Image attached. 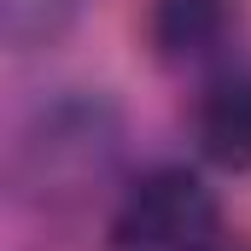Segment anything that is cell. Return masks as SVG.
I'll return each mask as SVG.
<instances>
[{
	"mask_svg": "<svg viewBox=\"0 0 251 251\" xmlns=\"http://www.w3.org/2000/svg\"><path fill=\"white\" fill-rule=\"evenodd\" d=\"M123 158V117L105 94H64L18 128L12 193L35 210H70L111 181Z\"/></svg>",
	"mask_w": 251,
	"mask_h": 251,
	"instance_id": "1",
	"label": "cell"
},
{
	"mask_svg": "<svg viewBox=\"0 0 251 251\" xmlns=\"http://www.w3.org/2000/svg\"><path fill=\"white\" fill-rule=\"evenodd\" d=\"M216 246H222L216 193L181 164L146 170L111 216V251H216Z\"/></svg>",
	"mask_w": 251,
	"mask_h": 251,
	"instance_id": "2",
	"label": "cell"
},
{
	"mask_svg": "<svg viewBox=\"0 0 251 251\" xmlns=\"http://www.w3.org/2000/svg\"><path fill=\"white\" fill-rule=\"evenodd\" d=\"M199 152L234 176H251V76H222L193 105Z\"/></svg>",
	"mask_w": 251,
	"mask_h": 251,
	"instance_id": "3",
	"label": "cell"
},
{
	"mask_svg": "<svg viewBox=\"0 0 251 251\" xmlns=\"http://www.w3.org/2000/svg\"><path fill=\"white\" fill-rule=\"evenodd\" d=\"M146 35H152L158 59L193 64L216 53V41L228 35V0H152Z\"/></svg>",
	"mask_w": 251,
	"mask_h": 251,
	"instance_id": "4",
	"label": "cell"
},
{
	"mask_svg": "<svg viewBox=\"0 0 251 251\" xmlns=\"http://www.w3.org/2000/svg\"><path fill=\"white\" fill-rule=\"evenodd\" d=\"M82 0H0L6 12V41L12 47H35V41H53L64 24L76 18Z\"/></svg>",
	"mask_w": 251,
	"mask_h": 251,
	"instance_id": "5",
	"label": "cell"
},
{
	"mask_svg": "<svg viewBox=\"0 0 251 251\" xmlns=\"http://www.w3.org/2000/svg\"><path fill=\"white\" fill-rule=\"evenodd\" d=\"M216 251H228V246H216Z\"/></svg>",
	"mask_w": 251,
	"mask_h": 251,
	"instance_id": "6",
	"label": "cell"
}]
</instances>
